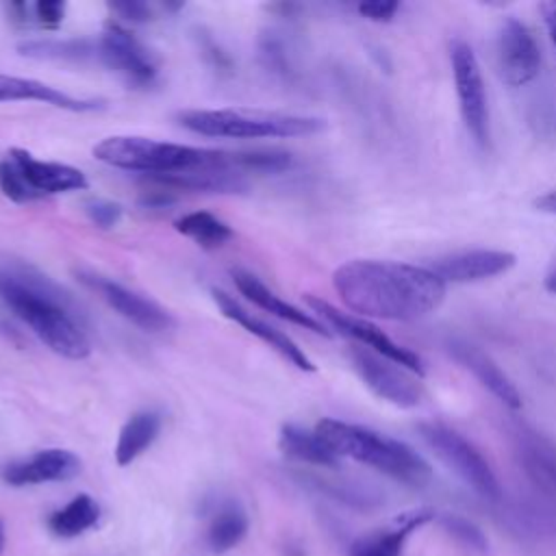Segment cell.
Wrapping results in <instances>:
<instances>
[{"mask_svg": "<svg viewBox=\"0 0 556 556\" xmlns=\"http://www.w3.org/2000/svg\"><path fill=\"white\" fill-rule=\"evenodd\" d=\"M213 300L217 304V308L222 311L224 317H228L230 321L239 324L243 330H248L250 334H254L256 339H261L265 345H269L274 352H278L285 361H289L293 367L302 369V371H315V363L304 354V350L291 339L287 337L282 330L269 326L267 321L258 319L256 315H252L250 311H245L232 295L215 289L213 291Z\"/></svg>", "mask_w": 556, "mask_h": 556, "instance_id": "15", "label": "cell"}, {"mask_svg": "<svg viewBox=\"0 0 556 556\" xmlns=\"http://www.w3.org/2000/svg\"><path fill=\"white\" fill-rule=\"evenodd\" d=\"M447 350L460 363V367L471 371L476 376V380L482 387H486L504 406L521 408V393L517 391L515 382L495 365V361L489 354L473 348L471 343L456 341V339H452L447 343Z\"/></svg>", "mask_w": 556, "mask_h": 556, "instance_id": "18", "label": "cell"}, {"mask_svg": "<svg viewBox=\"0 0 556 556\" xmlns=\"http://www.w3.org/2000/svg\"><path fill=\"white\" fill-rule=\"evenodd\" d=\"M98 517H100L98 502L87 493H78L63 508H59L50 515L48 528L52 530V534H56L61 539H72V536L83 534L91 526H96Z\"/></svg>", "mask_w": 556, "mask_h": 556, "instance_id": "24", "label": "cell"}, {"mask_svg": "<svg viewBox=\"0 0 556 556\" xmlns=\"http://www.w3.org/2000/svg\"><path fill=\"white\" fill-rule=\"evenodd\" d=\"M174 228L180 235L189 237L191 241H195L198 245L208 248V250L219 248L228 239H232V228L224 219H219L206 211H193V213L182 215L180 219L174 222Z\"/></svg>", "mask_w": 556, "mask_h": 556, "instance_id": "26", "label": "cell"}, {"mask_svg": "<svg viewBox=\"0 0 556 556\" xmlns=\"http://www.w3.org/2000/svg\"><path fill=\"white\" fill-rule=\"evenodd\" d=\"M534 208L541 213H547V215H556V189L539 195L534 200Z\"/></svg>", "mask_w": 556, "mask_h": 556, "instance_id": "40", "label": "cell"}, {"mask_svg": "<svg viewBox=\"0 0 556 556\" xmlns=\"http://www.w3.org/2000/svg\"><path fill=\"white\" fill-rule=\"evenodd\" d=\"M543 285H545V289H547L549 293H554V295H556V261H554V263H552V267L547 269Z\"/></svg>", "mask_w": 556, "mask_h": 556, "instance_id": "41", "label": "cell"}, {"mask_svg": "<svg viewBox=\"0 0 556 556\" xmlns=\"http://www.w3.org/2000/svg\"><path fill=\"white\" fill-rule=\"evenodd\" d=\"M156 187L169 191H198V193H245L250 189L248 180L241 172L232 169L230 165L217 167H198L176 174H159L146 176Z\"/></svg>", "mask_w": 556, "mask_h": 556, "instance_id": "17", "label": "cell"}, {"mask_svg": "<svg viewBox=\"0 0 556 556\" xmlns=\"http://www.w3.org/2000/svg\"><path fill=\"white\" fill-rule=\"evenodd\" d=\"M315 432L339 458L348 456L410 486L430 482V465L410 445L393 437L330 417L317 421Z\"/></svg>", "mask_w": 556, "mask_h": 556, "instance_id": "3", "label": "cell"}, {"mask_svg": "<svg viewBox=\"0 0 556 556\" xmlns=\"http://www.w3.org/2000/svg\"><path fill=\"white\" fill-rule=\"evenodd\" d=\"M33 17L39 26L52 30L56 26H61L63 17H65V2L59 0H41L37 4H33Z\"/></svg>", "mask_w": 556, "mask_h": 556, "instance_id": "34", "label": "cell"}, {"mask_svg": "<svg viewBox=\"0 0 556 556\" xmlns=\"http://www.w3.org/2000/svg\"><path fill=\"white\" fill-rule=\"evenodd\" d=\"M450 63H452L454 89H456L458 109H460L465 128L480 148H486L491 139V126H489V102H486V89H484L480 63L471 46L463 39L450 41Z\"/></svg>", "mask_w": 556, "mask_h": 556, "instance_id": "7", "label": "cell"}, {"mask_svg": "<svg viewBox=\"0 0 556 556\" xmlns=\"http://www.w3.org/2000/svg\"><path fill=\"white\" fill-rule=\"evenodd\" d=\"M176 202V195L174 191L169 189H163V187H156V189H148L141 193L139 198V204L143 208H150V211H161V208H169L172 204Z\"/></svg>", "mask_w": 556, "mask_h": 556, "instance_id": "38", "label": "cell"}, {"mask_svg": "<svg viewBox=\"0 0 556 556\" xmlns=\"http://www.w3.org/2000/svg\"><path fill=\"white\" fill-rule=\"evenodd\" d=\"M248 532V515L237 504H224L215 517L211 519V526L206 530V541L215 552H226L235 547Z\"/></svg>", "mask_w": 556, "mask_h": 556, "instance_id": "27", "label": "cell"}, {"mask_svg": "<svg viewBox=\"0 0 556 556\" xmlns=\"http://www.w3.org/2000/svg\"><path fill=\"white\" fill-rule=\"evenodd\" d=\"M332 287L350 311L391 321H413L434 313L447 291L430 267L378 258L339 265Z\"/></svg>", "mask_w": 556, "mask_h": 556, "instance_id": "1", "label": "cell"}, {"mask_svg": "<svg viewBox=\"0 0 556 556\" xmlns=\"http://www.w3.org/2000/svg\"><path fill=\"white\" fill-rule=\"evenodd\" d=\"M98 59L135 87H150L159 74L152 52L130 30L113 22L98 39Z\"/></svg>", "mask_w": 556, "mask_h": 556, "instance_id": "11", "label": "cell"}, {"mask_svg": "<svg viewBox=\"0 0 556 556\" xmlns=\"http://www.w3.org/2000/svg\"><path fill=\"white\" fill-rule=\"evenodd\" d=\"M0 189L9 200L20 204L37 200V195L30 191V187L26 185V180L22 178V174L17 172V167L11 163L9 156L0 161Z\"/></svg>", "mask_w": 556, "mask_h": 556, "instance_id": "31", "label": "cell"}, {"mask_svg": "<svg viewBox=\"0 0 556 556\" xmlns=\"http://www.w3.org/2000/svg\"><path fill=\"white\" fill-rule=\"evenodd\" d=\"M432 517L430 510H413L397 519L391 528L374 530L356 539L348 556H400L406 536Z\"/></svg>", "mask_w": 556, "mask_h": 556, "instance_id": "21", "label": "cell"}, {"mask_svg": "<svg viewBox=\"0 0 556 556\" xmlns=\"http://www.w3.org/2000/svg\"><path fill=\"white\" fill-rule=\"evenodd\" d=\"M417 432L424 443L478 495L493 502L500 500L502 486L497 482V476L471 441L439 421H421L417 424Z\"/></svg>", "mask_w": 556, "mask_h": 556, "instance_id": "6", "label": "cell"}, {"mask_svg": "<svg viewBox=\"0 0 556 556\" xmlns=\"http://www.w3.org/2000/svg\"><path fill=\"white\" fill-rule=\"evenodd\" d=\"M306 304L311 306V311L317 315V319L326 326H330L332 330H337L339 334L356 341L358 345L363 348H369L371 352L397 363L400 367L408 369L410 374H415L417 378H421L426 374V367H424V361L419 354H415L413 350L395 343L391 337H387L376 324L367 321V319H361V317H354L350 313H343L339 308H334L332 304H328L326 300L321 298H315V295H304Z\"/></svg>", "mask_w": 556, "mask_h": 556, "instance_id": "8", "label": "cell"}, {"mask_svg": "<svg viewBox=\"0 0 556 556\" xmlns=\"http://www.w3.org/2000/svg\"><path fill=\"white\" fill-rule=\"evenodd\" d=\"M178 122L195 135L224 139L306 137L326 128L321 117L243 109H191L178 113Z\"/></svg>", "mask_w": 556, "mask_h": 556, "instance_id": "5", "label": "cell"}, {"mask_svg": "<svg viewBox=\"0 0 556 556\" xmlns=\"http://www.w3.org/2000/svg\"><path fill=\"white\" fill-rule=\"evenodd\" d=\"M109 9L113 13H117L122 20H130V22H148V20H152V9L146 2H135V0L111 2Z\"/></svg>", "mask_w": 556, "mask_h": 556, "instance_id": "37", "label": "cell"}, {"mask_svg": "<svg viewBox=\"0 0 556 556\" xmlns=\"http://www.w3.org/2000/svg\"><path fill=\"white\" fill-rule=\"evenodd\" d=\"M517 263V256L506 250H463L434 258L428 267L443 282H478L506 274Z\"/></svg>", "mask_w": 556, "mask_h": 556, "instance_id": "13", "label": "cell"}, {"mask_svg": "<svg viewBox=\"0 0 556 556\" xmlns=\"http://www.w3.org/2000/svg\"><path fill=\"white\" fill-rule=\"evenodd\" d=\"M85 213L98 228H113L122 219V206L117 202L104 200V198H89L85 204Z\"/></svg>", "mask_w": 556, "mask_h": 556, "instance_id": "32", "label": "cell"}, {"mask_svg": "<svg viewBox=\"0 0 556 556\" xmlns=\"http://www.w3.org/2000/svg\"><path fill=\"white\" fill-rule=\"evenodd\" d=\"M76 278L89 291H93L100 300H104L117 315H122L124 319H128L130 324H135L141 330L165 332L176 326V319L172 317V313L165 311L161 304L119 285L117 280H113L109 276H102L93 269L80 267V269H76Z\"/></svg>", "mask_w": 556, "mask_h": 556, "instance_id": "10", "label": "cell"}, {"mask_svg": "<svg viewBox=\"0 0 556 556\" xmlns=\"http://www.w3.org/2000/svg\"><path fill=\"white\" fill-rule=\"evenodd\" d=\"M35 100L43 104H52L65 111L74 113H87V111H100L104 104L102 100L93 98H74L56 87H50L35 78H22L11 74H0V102H24Z\"/></svg>", "mask_w": 556, "mask_h": 556, "instance_id": "19", "label": "cell"}, {"mask_svg": "<svg viewBox=\"0 0 556 556\" xmlns=\"http://www.w3.org/2000/svg\"><path fill=\"white\" fill-rule=\"evenodd\" d=\"M4 547V528H2V521H0V552Z\"/></svg>", "mask_w": 556, "mask_h": 556, "instance_id": "42", "label": "cell"}, {"mask_svg": "<svg viewBox=\"0 0 556 556\" xmlns=\"http://www.w3.org/2000/svg\"><path fill=\"white\" fill-rule=\"evenodd\" d=\"M80 458L61 447L35 452L28 458L13 460L2 467V480L11 486H28L43 482H63L80 473Z\"/></svg>", "mask_w": 556, "mask_h": 556, "instance_id": "14", "label": "cell"}, {"mask_svg": "<svg viewBox=\"0 0 556 556\" xmlns=\"http://www.w3.org/2000/svg\"><path fill=\"white\" fill-rule=\"evenodd\" d=\"M258 59L267 72L280 76L289 74V59L282 39L276 33H263L258 37Z\"/></svg>", "mask_w": 556, "mask_h": 556, "instance_id": "30", "label": "cell"}, {"mask_svg": "<svg viewBox=\"0 0 556 556\" xmlns=\"http://www.w3.org/2000/svg\"><path fill=\"white\" fill-rule=\"evenodd\" d=\"M278 447L287 458L317 465L337 467L339 456L326 445V441L315 430H304L295 424H285L278 434Z\"/></svg>", "mask_w": 556, "mask_h": 556, "instance_id": "22", "label": "cell"}, {"mask_svg": "<svg viewBox=\"0 0 556 556\" xmlns=\"http://www.w3.org/2000/svg\"><path fill=\"white\" fill-rule=\"evenodd\" d=\"M541 13H543V20H545V26H547V33L556 46V0H549V2H543L541 4Z\"/></svg>", "mask_w": 556, "mask_h": 556, "instance_id": "39", "label": "cell"}, {"mask_svg": "<svg viewBox=\"0 0 556 556\" xmlns=\"http://www.w3.org/2000/svg\"><path fill=\"white\" fill-rule=\"evenodd\" d=\"M22 56L46 61H85L98 56V41L87 39H30L17 46Z\"/></svg>", "mask_w": 556, "mask_h": 556, "instance_id": "25", "label": "cell"}, {"mask_svg": "<svg viewBox=\"0 0 556 556\" xmlns=\"http://www.w3.org/2000/svg\"><path fill=\"white\" fill-rule=\"evenodd\" d=\"M523 458L530 476L547 489L556 491V454L541 441H530L523 447Z\"/></svg>", "mask_w": 556, "mask_h": 556, "instance_id": "29", "label": "cell"}, {"mask_svg": "<svg viewBox=\"0 0 556 556\" xmlns=\"http://www.w3.org/2000/svg\"><path fill=\"white\" fill-rule=\"evenodd\" d=\"M7 156L17 167V172L22 174L30 191L37 195V200L43 195L87 189L85 174L72 165L35 159L30 152L22 148H13Z\"/></svg>", "mask_w": 556, "mask_h": 556, "instance_id": "16", "label": "cell"}, {"mask_svg": "<svg viewBox=\"0 0 556 556\" xmlns=\"http://www.w3.org/2000/svg\"><path fill=\"white\" fill-rule=\"evenodd\" d=\"M495 59L500 78L510 87H523L536 78L541 67V50L530 28L517 17H506L500 24Z\"/></svg>", "mask_w": 556, "mask_h": 556, "instance_id": "12", "label": "cell"}, {"mask_svg": "<svg viewBox=\"0 0 556 556\" xmlns=\"http://www.w3.org/2000/svg\"><path fill=\"white\" fill-rule=\"evenodd\" d=\"M443 526L450 530V534H454L456 539H460L469 547H476V549H484L486 547V541H484L482 532L473 523H469L467 519L456 517V515H445L443 517Z\"/></svg>", "mask_w": 556, "mask_h": 556, "instance_id": "33", "label": "cell"}, {"mask_svg": "<svg viewBox=\"0 0 556 556\" xmlns=\"http://www.w3.org/2000/svg\"><path fill=\"white\" fill-rule=\"evenodd\" d=\"M348 356L363 384L376 397L397 408H415L421 402L424 389L415 374H410L408 369L363 345L350 348Z\"/></svg>", "mask_w": 556, "mask_h": 556, "instance_id": "9", "label": "cell"}, {"mask_svg": "<svg viewBox=\"0 0 556 556\" xmlns=\"http://www.w3.org/2000/svg\"><path fill=\"white\" fill-rule=\"evenodd\" d=\"M200 39V50H202V54H204V59H206V63L215 70V72H224V74H230V70H232V61H230V56L208 37V35H200L198 37Z\"/></svg>", "mask_w": 556, "mask_h": 556, "instance_id": "36", "label": "cell"}, {"mask_svg": "<svg viewBox=\"0 0 556 556\" xmlns=\"http://www.w3.org/2000/svg\"><path fill=\"white\" fill-rule=\"evenodd\" d=\"M0 302L52 352L72 361L91 354L85 315L76 300L39 269L20 261H2Z\"/></svg>", "mask_w": 556, "mask_h": 556, "instance_id": "2", "label": "cell"}, {"mask_svg": "<svg viewBox=\"0 0 556 556\" xmlns=\"http://www.w3.org/2000/svg\"><path fill=\"white\" fill-rule=\"evenodd\" d=\"M93 156L106 165L141 172L143 176L228 165V152L172 141H156L150 137L135 135H115L102 139L93 146Z\"/></svg>", "mask_w": 556, "mask_h": 556, "instance_id": "4", "label": "cell"}, {"mask_svg": "<svg viewBox=\"0 0 556 556\" xmlns=\"http://www.w3.org/2000/svg\"><path fill=\"white\" fill-rule=\"evenodd\" d=\"M161 432V415L156 410H139L130 415V419L122 426L117 445H115V460L117 465L126 467L137 456H141L159 437Z\"/></svg>", "mask_w": 556, "mask_h": 556, "instance_id": "23", "label": "cell"}, {"mask_svg": "<svg viewBox=\"0 0 556 556\" xmlns=\"http://www.w3.org/2000/svg\"><path fill=\"white\" fill-rule=\"evenodd\" d=\"M356 11L363 17L371 20V22H389L400 11V2H395V0H367V2H361L356 7Z\"/></svg>", "mask_w": 556, "mask_h": 556, "instance_id": "35", "label": "cell"}, {"mask_svg": "<svg viewBox=\"0 0 556 556\" xmlns=\"http://www.w3.org/2000/svg\"><path fill=\"white\" fill-rule=\"evenodd\" d=\"M235 278V285L237 289L241 291V295H245L252 304H256L258 308L285 319V321H291L295 326H302L311 332H317V334H324V337H330V330L326 324H321L317 317H313L311 313H304L302 308L289 304L287 300H282L280 295H276L271 289H267L256 276L248 274V271H235L232 274Z\"/></svg>", "mask_w": 556, "mask_h": 556, "instance_id": "20", "label": "cell"}, {"mask_svg": "<svg viewBox=\"0 0 556 556\" xmlns=\"http://www.w3.org/2000/svg\"><path fill=\"white\" fill-rule=\"evenodd\" d=\"M228 165L237 172L254 174H280L293 165V156L285 150H245L228 152Z\"/></svg>", "mask_w": 556, "mask_h": 556, "instance_id": "28", "label": "cell"}]
</instances>
